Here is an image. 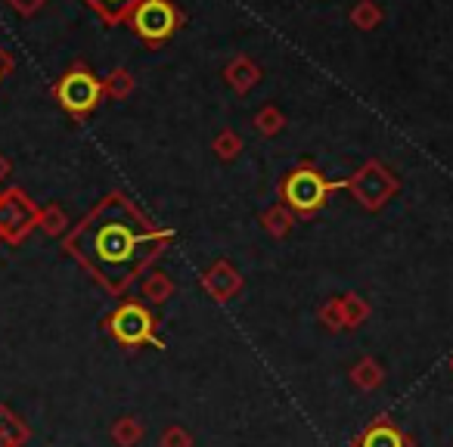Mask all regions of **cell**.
<instances>
[{
    "mask_svg": "<svg viewBox=\"0 0 453 447\" xmlns=\"http://www.w3.org/2000/svg\"><path fill=\"white\" fill-rule=\"evenodd\" d=\"M171 230H156L121 193H112L84 214L65 236V252L112 296L127 286L162 255Z\"/></svg>",
    "mask_w": 453,
    "mask_h": 447,
    "instance_id": "1",
    "label": "cell"
},
{
    "mask_svg": "<svg viewBox=\"0 0 453 447\" xmlns=\"http://www.w3.org/2000/svg\"><path fill=\"white\" fill-rule=\"evenodd\" d=\"M53 96H57V103L72 115V119L84 121L96 106H100L106 90H103V81L88 69V66L75 63L57 84H53Z\"/></svg>",
    "mask_w": 453,
    "mask_h": 447,
    "instance_id": "2",
    "label": "cell"
},
{
    "mask_svg": "<svg viewBox=\"0 0 453 447\" xmlns=\"http://www.w3.org/2000/svg\"><path fill=\"white\" fill-rule=\"evenodd\" d=\"M38 212L41 208L28 199L22 187L0 189V243L7 246H22L38 227Z\"/></svg>",
    "mask_w": 453,
    "mask_h": 447,
    "instance_id": "3",
    "label": "cell"
},
{
    "mask_svg": "<svg viewBox=\"0 0 453 447\" xmlns=\"http://www.w3.org/2000/svg\"><path fill=\"white\" fill-rule=\"evenodd\" d=\"M106 329L112 339L125 348L156 345L162 348V339L156 335V317L137 302H121L112 314L106 317Z\"/></svg>",
    "mask_w": 453,
    "mask_h": 447,
    "instance_id": "4",
    "label": "cell"
},
{
    "mask_svg": "<svg viewBox=\"0 0 453 447\" xmlns=\"http://www.w3.org/2000/svg\"><path fill=\"white\" fill-rule=\"evenodd\" d=\"M335 187H342V183H329L326 177H320L317 171L298 168V171H292V174L286 177L283 187H280V193H283V199L289 202L296 212L311 214V212H317L323 202H326V196L333 193Z\"/></svg>",
    "mask_w": 453,
    "mask_h": 447,
    "instance_id": "5",
    "label": "cell"
},
{
    "mask_svg": "<svg viewBox=\"0 0 453 447\" xmlns=\"http://www.w3.org/2000/svg\"><path fill=\"white\" fill-rule=\"evenodd\" d=\"M131 26L143 41L158 44L177 28V10L171 0H140L131 13Z\"/></svg>",
    "mask_w": 453,
    "mask_h": 447,
    "instance_id": "6",
    "label": "cell"
},
{
    "mask_svg": "<svg viewBox=\"0 0 453 447\" xmlns=\"http://www.w3.org/2000/svg\"><path fill=\"white\" fill-rule=\"evenodd\" d=\"M351 187H354V193L360 196V202H364V205L376 208L379 202H385V196L395 189V183L388 181V174H385V171H379L376 165H370L364 174L354 177Z\"/></svg>",
    "mask_w": 453,
    "mask_h": 447,
    "instance_id": "7",
    "label": "cell"
},
{
    "mask_svg": "<svg viewBox=\"0 0 453 447\" xmlns=\"http://www.w3.org/2000/svg\"><path fill=\"white\" fill-rule=\"evenodd\" d=\"M28 441H32V426L7 404H0V447H26Z\"/></svg>",
    "mask_w": 453,
    "mask_h": 447,
    "instance_id": "8",
    "label": "cell"
},
{
    "mask_svg": "<svg viewBox=\"0 0 453 447\" xmlns=\"http://www.w3.org/2000/svg\"><path fill=\"white\" fill-rule=\"evenodd\" d=\"M202 286H205L208 292H211L218 302H230V298L240 292L242 280L240 274L234 271V267H226V265H218L211 274H205V280H202Z\"/></svg>",
    "mask_w": 453,
    "mask_h": 447,
    "instance_id": "9",
    "label": "cell"
},
{
    "mask_svg": "<svg viewBox=\"0 0 453 447\" xmlns=\"http://www.w3.org/2000/svg\"><path fill=\"white\" fill-rule=\"evenodd\" d=\"M354 447H410V441L388 420H376L360 435V441H354Z\"/></svg>",
    "mask_w": 453,
    "mask_h": 447,
    "instance_id": "10",
    "label": "cell"
},
{
    "mask_svg": "<svg viewBox=\"0 0 453 447\" xmlns=\"http://www.w3.org/2000/svg\"><path fill=\"white\" fill-rule=\"evenodd\" d=\"M109 435H112V441L119 447H137L140 441H143L146 428H143V422H140L137 416H121V420L112 422Z\"/></svg>",
    "mask_w": 453,
    "mask_h": 447,
    "instance_id": "11",
    "label": "cell"
},
{
    "mask_svg": "<svg viewBox=\"0 0 453 447\" xmlns=\"http://www.w3.org/2000/svg\"><path fill=\"white\" fill-rule=\"evenodd\" d=\"M84 4H88L90 10H96L109 26H115V22H121V19H131L134 7H137L140 0H84Z\"/></svg>",
    "mask_w": 453,
    "mask_h": 447,
    "instance_id": "12",
    "label": "cell"
},
{
    "mask_svg": "<svg viewBox=\"0 0 453 447\" xmlns=\"http://www.w3.org/2000/svg\"><path fill=\"white\" fill-rule=\"evenodd\" d=\"M382 379H385L382 366H379L372 358L357 360V364H354V370H351V382L357 385V389H364V391L379 389V385H382Z\"/></svg>",
    "mask_w": 453,
    "mask_h": 447,
    "instance_id": "13",
    "label": "cell"
},
{
    "mask_svg": "<svg viewBox=\"0 0 453 447\" xmlns=\"http://www.w3.org/2000/svg\"><path fill=\"white\" fill-rule=\"evenodd\" d=\"M339 304H342V317H345V329L360 327V323L370 317V304H366L364 298H357V296H345Z\"/></svg>",
    "mask_w": 453,
    "mask_h": 447,
    "instance_id": "14",
    "label": "cell"
},
{
    "mask_svg": "<svg viewBox=\"0 0 453 447\" xmlns=\"http://www.w3.org/2000/svg\"><path fill=\"white\" fill-rule=\"evenodd\" d=\"M171 292H174V286H171V280L165 277V274H150L143 283V296L150 298L152 304H162L171 298Z\"/></svg>",
    "mask_w": 453,
    "mask_h": 447,
    "instance_id": "15",
    "label": "cell"
},
{
    "mask_svg": "<svg viewBox=\"0 0 453 447\" xmlns=\"http://www.w3.org/2000/svg\"><path fill=\"white\" fill-rule=\"evenodd\" d=\"M65 214H63V208H57V205H50V208H41L38 212V227L44 230L47 236H59L65 230Z\"/></svg>",
    "mask_w": 453,
    "mask_h": 447,
    "instance_id": "16",
    "label": "cell"
},
{
    "mask_svg": "<svg viewBox=\"0 0 453 447\" xmlns=\"http://www.w3.org/2000/svg\"><path fill=\"white\" fill-rule=\"evenodd\" d=\"M158 447H193V435H189L183 426H168L162 432V441H158Z\"/></svg>",
    "mask_w": 453,
    "mask_h": 447,
    "instance_id": "17",
    "label": "cell"
},
{
    "mask_svg": "<svg viewBox=\"0 0 453 447\" xmlns=\"http://www.w3.org/2000/svg\"><path fill=\"white\" fill-rule=\"evenodd\" d=\"M320 320H323V327H329V329H345V317H342V304H339V302H329L326 308L320 311Z\"/></svg>",
    "mask_w": 453,
    "mask_h": 447,
    "instance_id": "18",
    "label": "cell"
},
{
    "mask_svg": "<svg viewBox=\"0 0 453 447\" xmlns=\"http://www.w3.org/2000/svg\"><path fill=\"white\" fill-rule=\"evenodd\" d=\"M7 4L16 10V13H22V16H32V13H38V10L44 7L47 0H7Z\"/></svg>",
    "mask_w": 453,
    "mask_h": 447,
    "instance_id": "19",
    "label": "cell"
},
{
    "mask_svg": "<svg viewBox=\"0 0 453 447\" xmlns=\"http://www.w3.org/2000/svg\"><path fill=\"white\" fill-rule=\"evenodd\" d=\"M10 72H13V57H10V53L4 50V47H0V81H4V78H7Z\"/></svg>",
    "mask_w": 453,
    "mask_h": 447,
    "instance_id": "20",
    "label": "cell"
},
{
    "mask_svg": "<svg viewBox=\"0 0 453 447\" xmlns=\"http://www.w3.org/2000/svg\"><path fill=\"white\" fill-rule=\"evenodd\" d=\"M10 171H13V165H10V158L4 156V152H0V183L7 181V177H10Z\"/></svg>",
    "mask_w": 453,
    "mask_h": 447,
    "instance_id": "21",
    "label": "cell"
},
{
    "mask_svg": "<svg viewBox=\"0 0 453 447\" xmlns=\"http://www.w3.org/2000/svg\"><path fill=\"white\" fill-rule=\"evenodd\" d=\"M450 370H453V358H450Z\"/></svg>",
    "mask_w": 453,
    "mask_h": 447,
    "instance_id": "22",
    "label": "cell"
},
{
    "mask_svg": "<svg viewBox=\"0 0 453 447\" xmlns=\"http://www.w3.org/2000/svg\"><path fill=\"white\" fill-rule=\"evenodd\" d=\"M0 246H4V243H0Z\"/></svg>",
    "mask_w": 453,
    "mask_h": 447,
    "instance_id": "23",
    "label": "cell"
}]
</instances>
